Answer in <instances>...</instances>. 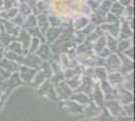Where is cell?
I'll return each instance as SVG.
<instances>
[{
  "mask_svg": "<svg viewBox=\"0 0 135 121\" xmlns=\"http://www.w3.org/2000/svg\"><path fill=\"white\" fill-rule=\"evenodd\" d=\"M22 63L24 64V66H26L28 68H31V69H38L40 66H41L42 64V61L41 59L36 56V55H33L32 52L30 55H28L26 58H24L22 60Z\"/></svg>",
  "mask_w": 135,
  "mask_h": 121,
  "instance_id": "obj_1",
  "label": "cell"
},
{
  "mask_svg": "<svg viewBox=\"0 0 135 121\" xmlns=\"http://www.w3.org/2000/svg\"><path fill=\"white\" fill-rule=\"evenodd\" d=\"M36 73V70L28 68L26 66H22L19 68V79L24 82H31Z\"/></svg>",
  "mask_w": 135,
  "mask_h": 121,
  "instance_id": "obj_2",
  "label": "cell"
},
{
  "mask_svg": "<svg viewBox=\"0 0 135 121\" xmlns=\"http://www.w3.org/2000/svg\"><path fill=\"white\" fill-rule=\"evenodd\" d=\"M17 36H18L19 43L22 46L23 51L28 50V47L30 46V41H31V36H30V35L28 33L26 30H20Z\"/></svg>",
  "mask_w": 135,
  "mask_h": 121,
  "instance_id": "obj_3",
  "label": "cell"
},
{
  "mask_svg": "<svg viewBox=\"0 0 135 121\" xmlns=\"http://www.w3.org/2000/svg\"><path fill=\"white\" fill-rule=\"evenodd\" d=\"M1 20H2V24L4 26L3 29L7 33H9L10 35H15V36L18 35L19 31H20L19 26H17L14 23H12L10 20H5V19H1Z\"/></svg>",
  "mask_w": 135,
  "mask_h": 121,
  "instance_id": "obj_4",
  "label": "cell"
},
{
  "mask_svg": "<svg viewBox=\"0 0 135 121\" xmlns=\"http://www.w3.org/2000/svg\"><path fill=\"white\" fill-rule=\"evenodd\" d=\"M36 24H38L37 28L40 30L41 33H45V31L49 29L50 22H49V18L45 16V14H40L36 18Z\"/></svg>",
  "mask_w": 135,
  "mask_h": 121,
  "instance_id": "obj_5",
  "label": "cell"
},
{
  "mask_svg": "<svg viewBox=\"0 0 135 121\" xmlns=\"http://www.w3.org/2000/svg\"><path fill=\"white\" fill-rule=\"evenodd\" d=\"M107 65L109 67L108 70H118L121 68L120 59L116 55H109L107 57Z\"/></svg>",
  "mask_w": 135,
  "mask_h": 121,
  "instance_id": "obj_6",
  "label": "cell"
},
{
  "mask_svg": "<svg viewBox=\"0 0 135 121\" xmlns=\"http://www.w3.org/2000/svg\"><path fill=\"white\" fill-rule=\"evenodd\" d=\"M106 106L108 108V111H110V113L112 115H119L122 112V108L119 105V103L115 100H110L106 103Z\"/></svg>",
  "mask_w": 135,
  "mask_h": 121,
  "instance_id": "obj_7",
  "label": "cell"
},
{
  "mask_svg": "<svg viewBox=\"0 0 135 121\" xmlns=\"http://www.w3.org/2000/svg\"><path fill=\"white\" fill-rule=\"evenodd\" d=\"M107 79L111 86H117L123 83L124 77L119 73H111L109 76H107Z\"/></svg>",
  "mask_w": 135,
  "mask_h": 121,
  "instance_id": "obj_8",
  "label": "cell"
},
{
  "mask_svg": "<svg viewBox=\"0 0 135 121\" xmlns=\"http://www.w3.org/2000/svg\"><path fill=\"white\" fill-rule=\"evenodd\" d=\"M56 85H59V86H56V93L60 95V96H62V98H68L69 96H70V92H71V90H70V87L68 86L66 83H57Z\"/></svg>",
  "mask_w": 135,
  "mask_h": 121,
  "instance_id": "obj_9",
  "label": "cell"
},
{
  "mask_svg": "<svg viewBox=\"0 0 135 121\" xmlns=\"http://www.w3.org/2000/svg\"><path fill=\"white\" fill-rule=\"evenodd\" d=\"M0 63H1V66L4 69H6L9 72H16L17 70H18V65L14 61H10L8 59H2L0 61Z\"/></svg>",
  "mask_w": 135,
  "mask_h": 121,
  "instance_id": "obj_10",
  "label": "cell"
},
{
  "mask_svg": "<svg viewBox=\"0 0 135 121\" xmlns=\"http://www.w3.org/2000/svg\"><path fill=\"white\" fill-rule=\"evenodd\" d=\"M71 99L77 102V103L81 104V105H86V104H89L90 103V98L88 97V95H86L85 93H78V94H75L73 95Z\"/></svg>",
  "mask_w": 135,
  "mask_h": 121,
  "instance_id": "obj_11",
  "label": "cell"
},
{
  "mask_svg": "<svg viewBox=\"0 0 135 121\" xmlns=\"http://www.w3.org/2000/svg\"><path fill=\"white\" fill-rule=\"evenodd\" d=\"M17 14H18V8L13 7V8L6 9L5 11L0 12V18H4L5 20H10L14 16H16Z\"/></svg>",
  "mask_w": 135,
  "mask_h": 121,
  "instance_id": "obj_12",
  "label": "cell"
},
{
  "mask_svg": "<svg viewBox=\"0 0 135 121\" xmlns=\"http://www.w3.org/2000/svg\"><path fill=\"white\" fill-rule=\"evenodd\" d=\"M93 99L95 100L97 105H101L103 103V92H102L101 88L99 87L98 84L95 85V88H93Z\"/></svg>",
  "mask_w": 135,
  "mask_h": 121,
  "instance_id": "obj_13",
  "label": "cell"
},
{
  "mask_svg": "<svg viewBox=\"0 0 135 121\" xmlns=\"http://www.w3.org/2000/svg\"><path fill=\"white\" fill-rule=\"evenodd\" d=\"M117 95H119V100L123 104H129L132 102V94L130 93V91L127 90H120L119 94L117 93Z\"/></svg>",
  "mask_w": 135,
  "mask_h": 121,
  "instance_id": "obj_14",
  "label": "cell"
},
{
  "mask_svg": "<svg viewBox=\"0 0 135 121\" xmlns=\"http://www.w3.org/2000/svg\"><path fill=\"white\" fill-rule=\"evenodd\" d=\"M89 23V19L87 17H78L74 20V28L79 30V29H83L85 28Z\"/></svg>",
  "mask_w": 135,
  "mask_h": 121,
  "instance_id": "obj_15",
  "label": "cell"
},
{
  "mask_svg": "<svg viewBox=\"0 0 135 121\" xmlns=\"http://www.w3.org/2000/svg\"><path fill=\"white\" fill-rule=\"evenodd\" d=\"M36 54H37V56H38V57H40L42 60H49V59L51 57V52H50V50H49L47 46H45V45L40 46V47H38V49H37Z\"/></svg>",
  "mask_w": 135,
  "mask_h": 121,
  "instance_id": "obj_16",
  "label": "cell"
},
{
  "mask_svg": "<svg viewBox=\"0 0 135 121\" xmlns=\"http://www.w3.org/2000/svg\"><path fill=\"white\" fill-rule=\"evenodd\" d=\"M8 51L14 52V54H17V55H21L23 52V49L19 42L13 41V42H10L8 45Z\"/></svg>",
  "mask_w": 135,
  "mask_h": 121,
  "instance_id": "obj_17",
  "label": "cell"
},
{
  "mask_svg": "<svg viewBox=\"0 0 135 121\" xmlns=\"http://www.w3.org/2000/svg\"><path fill=\"white\" fill-rule=\"evenodd\" d=\"M45 75L42 71H40V72H36L35 75L33 77V85L34 86H40L41 85L45 80Z\"/></svg>",
  "mask_w": 135,
  "mask_h": 121,
  "instance_id": "obj_18",
  "label": "cell"
},
{
  "mask_svg": "<svg viewBox=\"0 0 135 121\" xmlns=\"http://www.w3.org/2000/svg\"><path fill=\"white\" fill-rule=\"evenodd\" d=\"M111 13L114 14L116 17H118V16H120V15H122V14L124 13L123 6L121 5L120 3L115 2V3L112 5V7H111Z\"/></svg>",
  "mask_w": 135,
  "mask_h": 121,
  "instance_id": "obj_19",
  "label": "cell"
},
{
  "mask_svg": "<svg viewBox=\"0 0 135 121\" xmlns=\"http://www.w3.org/2000/svg\"><path fill=\"white\" fill-rule=\"evenodd\" d=\"M81 84V77L80 75H75L74 77L70 78L68 81V86L71 87L72 89H76Z\"/></svg>",
  "mask_w": 135,
  "mask_h": 121,
  "instance_id": "obj_20",
  "label": "cell"
},
{
  "mask_svg": "<svg viewBox=\"0 0 135 121\" xmlns=\"http://www.w3.org/2000/svg\"><path fill=\"white\" fill-rule=\"evenodd\" d=\"M94 73H95V76L98 77V79H100L101 81H104L107 79V72L104 68H101V67H98L94 70Z\"/></svg>",
  "mask_w": 135,
  "mask_h": 121,
  "instance_id": "obj_21",
  "label": "cell"
},
{
  "mask_svg": "<svg viewBox=\"0 0 135 121\" xmlns=\"http://www.w3.org/2000/svg\"><path fill=\"white\" fill-rule=\"evenodd\" d=\"M110 4H111V1L110 0H104L101 4H100V6L98 7L99 10H100V13L102 12L103 15L107 14L108 12H109V9H110Z\"/></svg>",
  "mask_w": 135,
  "mask_h": 121,
  "instance_id": "obj_22",
  "label": "cell"
},
{
  "mask_svg": "<svg viewBox=\"0 0 135 121\" xmlns=\"http://www.w3.org/2000/svg\"><path fill=\"white\" fill-rule=\"evenodd\" d=\"M105 46H106V37L104 35H102L101 37L99 36L98 37V41L96 42L95 45V51L97 52H100L102 49H104Z\"/></svg>",
  "mask_w": 135,
  "mask_h": 121,
  "instance_id": "obj_23",
  "label": "cell"
},
{
  "mask_svg": "<svg viewBox=\"0 0 135 121\" xmlns=\"http://www.w3.org/2000/svg\"><path fill=\"white\" fill-rule=\"evenodd\" d=\"M26 27H27V29H31L36 27V17L34 15H32V14L27 15V18H26Z\"/></svg>",
  "mask_w": 135,
  "mask_h": 121,
  "instance_id": "obj_24",
  "label": "cell"
},
{
  "mask_svg": "<svg viewBox=\"0 0 135 121\" xmlns=\"http://www.w3.org/2000/svg\"><path fill=\"white\" fill-rule=\"evenodd\" d=\"M106 40H108V46H109V51H116L117 50V41H116V38L113 37L111 35H108Z\"/></svg>",
  "mask_w": 135,
  "mask_h": 121,
  "instance_id": "obj_25",
  "label": "cell"
},
{
  "mask_svg": "<svg viewBox=\"0 0 135 121\" xmlns=\"http://www.w3.org/2000/svg\"><path fill=\"white\" fill-rule=\"evenodd\" d=\"M40 38L38 37H35V36H33L32 38H31V41H30V46H29V47H30V52H34L37 51V49L40 47Z\"/></svg>",
  "mask_w": 135,
  "mask_h": 121,
  "instance_id": "obj_26",
  "label": "cell"
},
{
  "mask_svg": "<svg viewBox=\"0 0 135 121\" xmlns=\"http://www.w3.org/2000/svg\"><path fill=\"white\" fill-rule=\"evenodd\" d=\"M13 4H18V0H3V8L4 9H9V8H13L14 5Z\"/></svg>",
  "mask_w": 135,
  "mask_h": 121,
  "instance_id": "obj_27",
  "label": "cell"
},
{
  "mask_svg": "<svg viewBox=\"0 0 135 121\" xmlns=\"http://www.w3.org/2000/svg\"><path fill=\"white\" fill-rule=\"evenodd\" d=\"M18 11L20 12L21 14H24V15H29V14H30V12H31V9L28 7L27 4H25V3H21V4L19 5V9H18Z\"/></svg>",
  "mask_w": 135,
  "mask_h": 121,
  "instance_id": "obj_28",
  "label": "cell"
},
{
  "mask_svg": "<svg viewBox=\"0 0 135 121\" xmlns=\"http://www.w3.org/2000/svg\"><path fill=\"white\" fill-rule=\"evenodd\" d=\"M117 46H118V49L120 50V51L124 52L125 50H127L128 47L131 46V41H130V40H122V41L119 42V45H117Z\"/></svg>",
  "mask_w": 135,
  "mask_h": 121,
  "instance_id": "obj_29",
  "label": "cell"
},
{
  "mask_svg": "<svg viewBox=\"0 0 135 121\" xmlns=\"http://www.w3.org/2000/svg\"><path fill=\"white\" fill-rule=\"evenodd\" d=\"M11 72L7 71L4 68H0V80H7L10 77Z\"/></svg>",
  "mask_w": 135,
  "mask_h": 121,
  "instance_id": "obj_30",
  "label": "cell"
},
{
  "mask_svg": "<svg viewBox=\"0 0 135 121\" xmlns=\"http://www.w3.org/2000/svg\"><path fill=\"white\" fill-rule=\"evenodd\" d=\"M101 4V1L100 0H88V6H90L91 8L96 9L98 8Z\"/></svg>",
  "mask_w": 135,
  "mask_h": 121,
  "instance_id": "obj_31",
  "label": "cell"
},
{
  "mask_svg": "<svg viewBox=\"0 0 135 121\" xmlns=\"http://www.w3.org/2000/svg\"><path fill=\"white\" fill-rule=\"evenodd\" d=\"M99 54V56L100 57H103V58H107L108 56L110 55V51H109V49H107L106 46L104 47V49H102L100 52H98Z\"/></svg>",
  "mask_w": 135,
  "mask_h": 121,
  "instance_id": "obj_32",
  "label": "cell"
},
{
  "mask_svg": "<svg viewBox=\"0 0 135 121\" xmlns=\"http://www.w3.org/2000/svg\"><path fill=\"white\" fill-rule=\"evenodd\" d=\"M131 2H132V0H119L118 3H120L123 7L124 6H125V7H127V6L131 5Z\"/></svg>",
  "mask_w": 135,
  "mask_h": 121,
  "instance_id": "obj_33",
  "label": "cell"
},
{
  "mask_svg": "<svg viewBox=\"0 0 135 121\" xmlns=\"http://www.w3.org/2000/svg\"><path fill=\"white\" fill-rule=\"evenodd\" d=\"M4 52H5V50H4V46L2 43H0V61L4 58Z\"/></svg>",
  "mask_w": 135,
  "mask_h": 121,
  "instance_id": "obj_34",
  "label": "cell"
},
{
  "mask_svg": "<svg viewBox=\"0 0 135 121\" xmlns=\"http://www.w3.org/2000/svg\"><path fill=\"white\" fill-rule=\"evenodd\" d=\"M3 9V0H0V10Z\"/></svg>",
  "mask_w": 135,
  "mask_h": 121,
  "instance_id": "obj_35",
  "label": "cell"
},
{
  "mask_svg": "<svg viewBox=\"0 0 135 121\" xmlns=\"http://www.w3.org/2000/svg\"><path fill=\"white\" fill-rule=\"evenodd\" d=\"M110 1H111V2H112V1H117V0H110Z\"/></svg>",
  "mask_w": 135,
  "mask_h": 121,
  "instance_id": "obj_36",
  "label": "cell"
},
{
  "mask_svg": "<svg viewBox=\"0 0 135 121\" xmlns=\"http://www.w3.org/2000/svg\"><path fill=\"white\" fill-rule=\"evenodd\" d=\"M44 1H49V0H44Z\"/></svg>",
  "mask_w": 135,
  "mask_h": 121,
  "instance_id": "obj_37",
  "label": "cell"
}]
</instances>
